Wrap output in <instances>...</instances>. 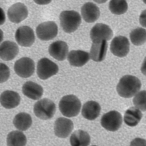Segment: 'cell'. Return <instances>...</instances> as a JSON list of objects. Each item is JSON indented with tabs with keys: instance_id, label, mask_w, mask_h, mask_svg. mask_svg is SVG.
Masks as SVG:
<instances>
[{
	"instance_id": "cb8c5ba5",
	"label": "cell",
	"mask_w": 146,
	"mask_h": 146,
	"mask_svg": "<svg viewBox=\"0 0 146 146\" xmlns=\"http://www.w3.org/2000/svg\"><path fill=\"white\" fill-rule=\"evenodd\" d=\"M13 123L18 129L23 131H26L29 129L32 125V118L29 113H20L15 116Z\"/></svg>"
},
{
	"instance_id": "1f68e13d",
	"label": "cell",
	"mask_w": 146,
	"mask_h": 146,
	"mask_svg": "<svg viewBox=\"0 0 146 146\" xmlns=\"http://www.w3.org/2000/svg\"><path fill=\"white\" fill-rule=\"evenodd\" d=\"M141 71L144 76H146V57L144 58L141 67Z\"/></svg>"
},
{
	"instance_id": "d6986e66",
	"label": "cell",
	"mask_w": 146,
	"mask_h": 146,
	"mask_svg": "<svg viewBox=\"0 0 146 146\" xmlns=\"http://www.w3.org/2000/svg\"><path fill=\"white\" fill-rule=\"evenodd\" d=\"M90 54L82 50H72L68 56V60L72 66L81 67L88 63L90 59Z\"/></svg>"
},
{
	"instance_id": "2e32d148",
	"label": "cell",
	"mask_w": 146,
	"mask_h": 146,
	"mask_svg": "<svg viewBox=\"0 0 146 146\" xmlns=\"http://www.w3.org/2000/svg\"><path fill=\"white\" fill-rule=\"evenodd\" d=\"M19 52V48L15 42L5 41L0 47V57L5 61H10L15 58Z\"/></svg>"
},
{
	"instance_id": "484cf974",
	"label": "cell",
	"mask_w": 146,
	"mask_h": 146,
	"mask_svg": "<svg viewBox=\"0 0 146 146\" xmlns=\"http://www.w3.org/2000/svg\"><path fill=\"white\" fill-rule=\"evenodd\" d=\"M128 4L126 0H111L109 2L110 11L115 15L124 14L128 10Z\"/></svg>"
},
{
	"instance_id": "7a4b0ae2",
	"label": "cell",
	"mask_w": 146,
	"mask_h": 146,
	"mask_svg": "<svg viewBox=\"0 0 146 146\" xmlns=\"http://www.w3.org/2000/svg\"><path fill=\"white\" fill-rule=\"evenodd\" d=\"M82 104L80 100L73 95L64 96L59 102V109L62 114L68 117H76L81 110Z\"/></svg>"
},
{
	"instance_id": "5bb4252c",
	"label": "cell",
	"mask_w": 146,
	"mask_h": 146,
	"mask_svg": "<svg viewBox=\"0 0 146 146\" xmlns=\"http://www.w3.org/2000/svg\"><path fill=\"white\" fill-rule=\"evenodd\" d=\"M108 43L106 40L93 42L90 51L91 59L95 62H101L105 60L107 52Z\"/></svg>"
},
{
	"instance_id": "9c48e42d",
	"label": "cell",
	"mask_w": 146,
	"mask_h": 146,
	"mask_svg": "<svg viewBox=\"0 0 146 146\" xmlns=\"http://www.w3.org/2000/svg\"><path fill=\"white\" fill-rule=\"evenodd\" d=\"M130 43L125 36H116L113 38L110 45V50L112 53L117 57H125L129 52Z\"/></svg>"
},
{
	"instance_id": "3957f363",
	"label": "cell",
	"mask_w": 146,
	"mask_h": 146,
	"mask_svg": "<svg viewBox=\"0 0 146 146\" xmlns=\"http://www.w3.org/2000/svg\"><path fill=\"white\" fill-rule=\"evenodd\" d=\"M60 26L64 32L71 33L76 31L82 23L80 14L74 11H64L60 15Z\"/></svg>"
},
{
	"instance_id": "f546056e",
	"label": "cell",
	"mask_w": 146,
	"mask_h": 146,
	"mask_svg": "<svg viewBox=\"0 0 146 146\" xmlns=\"http://www.w3.org/2000/svg\"><path fill=\"white\" fill-rule=\"evenodd\" d=\"M146 145V141L143 139L141 138H136L133 140L130 145Z\"/></svg>"
},
{
	"instance_id": "44dd1931",
	"label": "cell",
	"mask_w": 146,
	"mask_h": 146,
	"mask_svg": "<svg viewBox=\"0 0 146 146\" xmlns=\"http://www.w3.org/2000/svg\"><path fill=\"white\" fill-rule=\"evenodd\" d=\"M101 109L100 106L98 102L90 101L84 105L82 109V115L86 119L94 120L100 115Z\"/></svg>"
},
{
	"instance_id": "d4e9b609",
	"label": "cell",
	"mask_w": 146,
	"mask_h": 146,
	"mask_svg": "<svg viewBox=\"0 0 146 146\" xmlns=\"http://www.w3.org/2000/svg\"><path fill=\"white\" fill-rule=\"evenodd\" d=\"M7 142V146H24L27 143V138L23 132L15 131L8 134Z\"/></svg>"
},
{
	"instance_id": "603a6c76",
	"label": "cell",
	"mask_w": 146,
	"mask_h": 146,
	"mask_svg": "<svg viewBox=\"0 0 146 146\" xmlns=\"http://www.w3.org/2000/svg\"><path fill=\"white\" fill-rule=\"evenodd\" d=\"M70 142L73 146H87L90 143V137L88 132L78 130L71 135Z\"/></svg>"
},
{
	"instance_id": "9a60e30c",
	"label": "cell",
	"mask_w": 146,
	"mask_h": 146,
	"mask_svg": "<svg viewBox=\"0 0 146 146\" xmlns=\"http://www.w3.org/2000/svg\"><path fill=\"white\" fill-rule=\"evenodd\" d=\"M69 51L67 43L63 41H57L49 46L48 52L53 58L59 61H63L66 58Z\"/></svg>"
},
{
	"instance_id": "52a82bcc",
	"label": "cell",
	"mask_w": 146,
	"mask_h": 146,
	"mask_svg": "<svg viewBox=\"0 0 146 146\" xmlns=\"http://www.w3.org/2000/svg\"><path fill=\"white\" fill-rule=\"evenodd\" d=\"M36 33L37 37L41 40H50L57 36L58 33V26L52 21L44 22L37 26Z\"/></svg>"
},
{
	"instance_id": "83f0119b",
	"label": "cell",
	"mask_w": 146,
	"mask_h": 146,
	"mask_svg": "<svg viewBox=\"0 0 146 146\" xmlns=\"http://www.w3.org/2000/svg\"><path fill=\"white\" fill-rule=\"evenodd\" d=\"M133 104L140 110L146 111V90H142L137 93L133 100Z\"/></svg>"
},
{
	"instance_id": "ba28073f",
	"label": "cell",
	"mask_w": 146,
	"mask_h": 146,
	"mask_svg": "<svg viewBox=\"0 0 146 146\" xmlns=\"http://www.w3.org/2000/svg\"><path fill=\"white\" fill-rule=\"evenodd\" d=\"M14 70L17 75L21 77H30L35 72V62L30 58H22L16 61L14 65Z\"/></svg>"
},
{
	"instance_id": "8992f818",
	"label": "cell",
	"mask_w": 146,
	"mask_h": 146,
	"mask_svg": "<svg viewBox=\"0 0 146 146\" xmlns=\"http://www.w3.org/2000/svg\"><path fill=\"white\" fill-rule=\"evenodd\" d=\"M58 70V65L47 58H42L37 64V75L42 80H46L56 75Z\"/></svg>"
},
{
	"instance_id": "e0dca14e",
	"label": "cell",
	"mask_w": 146,
	"mask_h": 146,
	"mask_svg": "<svg viewBox=\"0 0 146 146\" xmlns=\"http://www.w3.org/2000/svg\"><path fill=\"white\" fill-rule=\"evenodd\" d=\"M81 13L84 20L88 23H93L98 20L100 15L99 7L92 2H88L81 8Z\"/></svg>"
},
{
	"instance_id": "836d02e7",
	"label": "cell",
	"mask_w": 146,
	"mask_h": 146,
	"mask_svg": "<svg viewBox=\"0 0 146 146\" xmlns=\"http://www.w3.org/2000/svg\"><path fill=\"white\" fill-rule=\"evenodd\" d=\"M142 1L145 4H146V0H142Z\"/></svg>"
},
{
	"instance_id": "ffe728a7",
	"label": "cell",
	"mask_w": 146,
	"mask_h": 146,
	"mask_svg": "<svg viewBox=\"0 0 146 146\" xmlns=\"http://www.w3.org/2000/svg\"><path fill=\"white\" fill-rule=\"evenodd\" d=\"M23 93L28 98L36 100L42 96L43 89L41 86L36 83L29 81L26 82L23 86Z\"/></svg>"
},
{
	"instance_id": "4fadbf2b",
	"label": "cell",
	"mask_w": 146,
	"mask_h": 146,
	"mask_svg": "<svg viewBox=\"0 0 146 146\" xmlns=\"http://www.w3.org/2000/svg\"><path fill=\"white\" fill-rule=\"evenodd\" d=\"M74 128L73 122L64 117L57 119L54 123V131L55 135L60 138L68 137Z\"/></svg>"
},
{
	"instance_id": "d6a6232c",
	"label": "cell",
	"mask_w": 146,
	"mask_h": 146,
	"mask_svg": "<svg viewBox=\"0 0 146 146\" xmlns=\"http://www.w3.org/2000/svg\"><path fill=\"white\" fill-rule=\"evenodd\" d=\"M94 1L98 4H103L106 3L108 0H94Z\"/></svg>"
},
{
	"instance_id": "7c38bea8",
	"label": "cell",
	"mask_w": 146,
	"mask_h": 146,
	"mask_svg": "<svg viewBox=\"0 0 146 146\" xmlns=\"http://www.w3.org/2000/svg\"><path fill=\"white\" fill-rule=\"evenodd\" d=\"M113 36V32L108 25L102 23H97L90 31V37L92 42L109 40Z\"/></svg>"
},
{
	"instance_id": "5b68a950",
	"label": "cell",
	"mask_w": 146,
	"mask_h": 146,
	"mask_svg": "<svg viewBox=\"0 0 146 146\" xmlns=\"http://www.w3.org/2000/svg\"><path fill=\"white\" fill-rule=\"evenodd\" d=\"M123 123L122 115L116 111H111L102 116L101 119L102 126L107 130L115 131L121 127Z\"/></svg>"
},
{
	"instance_id": "277c9868",
	"label": "cell",
	"mask_w": 146,
	"mask_h": 146,
	"mask_svg": "<svg viewBox=\"0 0 146 146\" xmlns=\"http://www.w3.org/2000/svg\"><path fill=\"white\" fill-rule=\"evenodd\" d=\"M56 105L49 99L45 98L38 101L34 106V113L36 116L43 120L50 119L56 111Z\"/></svg>"
},
{
	"instance_id": "f1b7e54d",
	"label": "cell",
	"mask_w": 146,
	"mask_h": 146,
	"mask_svg": "<svg viewBox=\"0 0 146 146\" xmlns=\"http://www.w3.org/2000/svg\"><path fill=\"white\" fill-rule=\"evenodd\" d=\"M139 22L141 26L146 28V10L141 13L139 18Z\"/></svg>"
},
{
	"instance_id": "4316f807",
	"label": "cell",
	"mask_w": 146,
	"mask_h": 146,
	"mask_svg": "<svg viewBox=\"0 0 146 146\" xmlns=\"http://www.w3.org/2000/svg\"><path fill=\"white\" fill-rule=\"evenodd\" d=\"M130 38L133 45L141 46L146 42V30L141 28L133 30L130 34Z\"/></svg>"
},
{
	"instance_id": "4dcf8cb0",
	"label": "cell",
	"mask_w": 146,
	"mask_h": 146,
	"mask_svg": "<svg viewBox=\"0 0 146 146\" xmlns=\"http://www.w3.org/2000/svg\"><path fill=\"white\" fill-rule=\"evenodd\" d=\"M34 1L37 5H44L50 4L52 0H34Z\"/></svg>"
},
{
	"instance_id": "7402d4cb",
	"label": "cell",
	"mask_w": 146,
	"mask_h": 146,
	"mask_svg": "<svg viewBox=\"0 0 146 146\" xmlns=\"http://www.w3.org/2000/svg\"><path fill=\"white\" fill-rule=\"evenodd\" d=\"M142 117V113L136 107L130 108L126 110L124 116L125 123L128 126L134 127L138 124Z\"/></svg>"
},
{
	"instance_id": "6da1fadb",
	"label": "cell",
	"mask_w": 146,
	"mask_h": 146,
	"mask_svg": "<svg viewBox=\"0 0 146 146\" xmlns=\"http://www.w3.org/2000/svg\"><path fill=\"white\" fill-rule=\"evenodd\" d=\"M141 83L136 77L131 75L123 76L117 86V91L119 96L130 98L135 95L141 89Z\"/></svg>"
},
{
	"instance_id": "ac0fdd59",
	"label": "cell",
	"mask_w": 146,
	"mask_h": 146,
	"mask_svg": "<svg viewBox=\"0 0 146 146\" xmlns=\"http://www.w3.org/2000/svg\"><path fill=\"white\" fill-rule=\"evenodd\" d=\"M20 100L21 98L19 94L12 90H6L1 96V105L7 109L17 107L20 104Z\"/></svg>"
},
{
	"instance_id": "8fae6325",
	"label": "cell",
	"mask_w": 146,
	"mask_h": 146,
	"mask_svg": "<svg viewBox=\"0 0 146 146\" xmlns=\"http://www.w3.org/2000/svg\"><path fill=\"white\" fill-rule=\"evenodd\" d=\"M29 14L27 7L23 3H16L9 8L7 16L9 20L14 23H19L27 18Z\"/></svg>"
},
{
	"instance_id": "30bf717a",
	"label": "cell",
	"mask_w": 146,
	"mask_h": 146,
	"mask_svg": "<svg viewBox=\"0 0 146 146\" xmlns=\"http://www.w3.org/2000/svg\"><path fill=\"white\" fill-rule=\"evenodd\" d=\"M15 38L20 46L25 47L31 46L35 40L34 31L28 26L19 27L16 31Z\"/></svg>"
}]
</instances>
